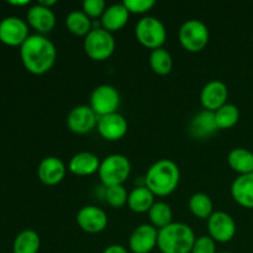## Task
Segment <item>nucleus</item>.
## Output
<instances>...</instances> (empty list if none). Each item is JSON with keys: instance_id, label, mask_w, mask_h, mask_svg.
<instances>
[{"instance_id": "obj_1", "label": "nucleus", "mask_w": 253, "mask_h": 253, "mask_svg": "<svg viewBox=\"0 0 253 253\" xmlns=\"http://www.w3.org/2000/svg\"><path fill=\"white\" fill-rule=\"evenodd\" d=\"M20 58L29 73L41 76L53 68L57 59L56 46L44 35H30L20 47Z\"/></svg>"}, {"instance_id": "obj_2", "label": "nucleus", "mask_w": 253, "mask_h": 253, "mask_svg": "<svg viewBox=\"0 0 253 253\" xmlns=\"http://www.w3.org/2000/svg\"><path fill=\"white\" fill-rule=\"evenodd\" d=\"M179 182V167L169 158L156 161L145 175V185L155 197H168L175 192Z\"/></svg>"}, {"instance_id": "obj_3", "label": "nucleus", "mask_w": 253, "mask_h": 253, "mask_svg": "<svg viewBox=\"0 0 253 253\" xmlns=\"http://www.w3.org/2000/svg\"><path fill=\"white\" fill-rule=\"evenodd\" d=\"M192 227L184 222H172L158 230L157 249L162 253H190L195 241Z\"/></svg>"}, {"instance_id": "obj_4", "label": "nucleus", "mask_w": 253, "mask_h": 253, "mask_svg": "<svg viewBox=\"0 0 253 253\" xmlns=\"http://www.w3.org/2000/svg\"><path fill=\"white\" fill-rule=\"evenodd\" d=\"M98 174L105 188L123 185L131 174L130 160L121 153L106 156L100 162Z\"/></svg>"}, {"instance_id": "obj_5", "label": "nucleus", "mask_w": 253, "mask_h": 253, "mask_svg": "<svg viewBox=\"0 0 253 253\" xmlns=\"http://www.w3.org/2000/svg\"><path fill=\"white\" fill-rule=\"evenodd\" d=\"M83 47L89 58L95 62H103L110 58L115 51V40L113 34L103 27H94L84 37Z\"/></svg>"}, {"instance_id": "obj_6", "label": "nucleus", "mask_w": 253, "mask_h": 253, "mask_svg": "<svg viewBox=\"0 0 253 253\" xmlns=\"http://www.w3.org/2000/svg\"><path fill=\"white\" fill-rule=\"evenodd\" d=\"M178 39H179L180 46L185 51L190 53H198V52H202L209 43V29L202 20H187L180 26Z\"/></svg>"}, {"instance_id": "obj_7", "label": "nucleus", "mask_w": 253, "mask_h": 253, "mask_svg": "<svg viewBox=\"0 0 253 253\" xmlns=\"http://www.w3.org/2000/svg\"><path fill=\"white\" fill-rule=\"evenodd\" d=\"M135 36L143 47L148 49L162 48L167 40V30L160 19L143 16L135 27Z\"/></svg>"}, {"instance_id": "obj_8", "label": "nucleus", "mask_w": 253, "mask_h": 253, "mask_svg": "<svg viewBox=\"0 0 253 253\" xmlns=\"http://www.w3.org/2000/svg\"><path fill=\"white\" fill-rule=\"evenodd\" d=\"M120 94L118 89L114 88L109 84L96 86L90 95V106L94 113L101 118V116L109 115V114L118 113L120 106Z\"/></svg>"}, {"instance_id": "obj_9", "label": "nucleus", "mask_w": 253, "mask_h": 253, "mask_svg": "<svg viewBox=\"0 0 253 253\" xmlns=\"http://www.w3.org/2000/svg\"><path fill=\"white\" fill-rule=\"evenodd\" d=\"M209 236L215 242L226 244L236 235V222L234 217L225 211H214V214L207 220Z\"/></svg>"}, {"instance_id": "obj_10", "label": "nucleus", "mask_w": 253, "mask_h": 253, "mask_svg": "<svg viewBox=\"0 0 253 253\" xmlns=\"http://www.w3.org/2000/svg\"><path fill=\"white\" fill-rule=\"evenodd\" d=\"M76 221L79 229L86 234H100L108 227L106 212L96 205H84L78 210Z\"/></svg>"}, {"instance_id": "obj_11", "label": "nucleus", "mask_w": 253, "mask_h": 253, "mask_svg": "<svg viewBox=\"0 0 253 253\" xmlns=\"http://www.w3.org/2000/svg\"><path fill=\"white\" fill-rule=\"evenodd\" d=\"M30 36L29 25L17 16H7L0 21V41L10 47H21Z\"/></svg>"}, {"instance_id": "obj_12", "label": "nucleus", "mask_w": 253, "mask_h": 253, "mask_svg": "<svg viewBox=\"0 0 253 253\" xmlns=\"http://www.w3.org/2000/svg\"><path fill=\"white\" fill-rule=\"evenodd\" d=\"M99 116L89 105H77L67 115V126L76 135H86L98 125Z\"/></svg>"}, {"instance_id": "obj_13", "label": "nucleus", "mask_w": 253, "mask_h": 253, "mask_svg": "<svg viewBox=\"0 0 253 253\" xmlns=\"http://www.w3.org/2000/svg\"><path fill=\"white\" fill-rule=\"evenodd\" d=\"M227 98H229L227 85L219 79L208 82L200 91V104L204 110L212 111V113L227 104Z\"/></svg>"}, {"instance_id": "obj_14", "label": "nucleus", "mask_w": 253, "mask_h": 253, "mask_svg": "<svg viewBox=\"0 0 253 253\" xmlns=\"http://www.w3.org/2000/svg\"><path fill=\"white\" fill-rule=\"evenodd\" d=\"M67 167L61 158L56 156L44 157L37 167V177L40 182L48 187H54L64 179Z\"/></svg>"}, {"instance_id": "obj_15", "label": "nucleus", "mask_w": 253, "mask_h": 253, "mask_svg": "<svg viewBox=\"0 0 253 253\" xmlns=\"http://www.w3.org/2000/svg\"><path fill=\"white\" fill-rule=\"evenodd\" d=\"M158 230L151 224L136 227L128 240V247L133 253H150L157 247Z\"/></svg>"}, {"instance_id": "obj_16", "label": "nucleus", "mask_w": 253, "mask_h": 253, "mask_svg": "<svg viewBox=\"0 0 253 253\" xmlns=\"http://www.w3.org/2000/svg\"><path fill=\"white\" fill-rule=\"evenodd\" d=\"M127 121L121 114L114 113L101 116L98 120V132L104 140L119 141L127 133Z\"/></svg>"}, {"instance_id": "obj_17", "label": "nucleus", "mask_w": 253, "mask_h": 253, "mask_svg": "<svg viewBox=\"0 0 253 253\" xmlns=\"http://www.w3.org/2000/svg\"><path fill=\"white\" fill-rule=\"evenodd\" d=\"M26 22L37 34L44 35L52 31L56 26V15L52 9L42 6L37 2L36 5H32L27 10Z\"/></svg>"}, {"instance_id": "obj_18", "label": "nucleus", "mask_w": 253, "mask_h": 253, "mask_svg": "<svg viewBox=\"0 0 253 253\" xmlns=\"http://www.w3.org/2000/svg\"><path fill=\"white\" fill-rule=\"evenodd\" d=\"M100 162L95 153L82 151L69 160L68 170L77 177H89L98 173Z\"/></svg>"}, {"instance_id": "obj_19", "label": "nucleus", "mask_w": 253, "mask_h": 253, "mask_svg": "<svg viewBox=\"0 0 253 253\" xmlns=\"http://www.w3.org/2000/svg\"><path fill=\"white\" fill-rule=\"evenodd\" d=\"M231 197L240 207L253 209V173L239 175L232 182Z\"/></svg>"}, {"instance_id": "obj_20", "label": "nucleus", "mask_w": 253, "mask_h": 253, "mask_svg": "<svg viewBox=\"0 0 253 253\" xmlns=\"http://www.w3.org/2000/svg\"><path fill=\"white\" fill-rule=\"evenodd\" d=\"M128 19H130V12L127 11L123 2L113 4L106 7L105 12L101 16V27L113 34L125 27Z\"/></svg>"}, {"instance_id": "obj_21", "label": "nucleus", "mask_w": 253, "mask_h": 253, "mask_svg": "<svg viewBox=\"0 0 253 253\" xmlns=\"http://www.w3.org/2000/svg\"><path fill=\"white\" fill-rule=\"evenodd\" d=\"M219 130L215 121V114L212 111L203 110L198 113L190 121L189 131L193 137L205 138L214 135Z\"/></svg>"}, {"instance_id": "obj_22", "label": "nucleus", "mask_w": 253, "mask_h": 253, "mask_svg": "<svg viewBox=\"0 0 253 253\" xmlns=\"http://www.w3.org/2000/svg\"><path fill=\"white\" fill-rule=\"evenodd\" d=\"M230 168L239 175L253 173V152L245 147H236L231 150L227 156Z\"/></svg>"}, {"instance_id": "obj_23", "label": "nucleus", "mask_w": 253, "mask_h": 253, "mask_svg": "<svg viewBox=\"0 0 253 253\" xmlns=\"http://www.w3.org/2000/svg\"><path fill=\"white\" fill-rule=\"evenodd\" d=\"M153 204H155V194L146 185L136 187L128 193L127 205L133 212L137 214L148 212Z\"/></svg>"}, {"instance_id": "obj_24", "label": "nucleus", "mask_w": 253, "mask_h": 253, "mask_svg": "<svg viewBox=\"0 0 253 253\" xmlns=\"http://www.w3.org/2000/svg\"><path fill=\"white\" fill-rule=\"evenodd\" d=\"M66 27L71 34L82 37H85L94 29L93 20L82 10H73L67 15Z\"/></svg>"}, {"instance_id": "obj_25", "label": "nucleus", "mask_w": 253, "mask_h": 253, "mask_svg": "<svg viewBox=\"0 0 253 253\" xmlns=\"http://www.w3.org/2000/svg\"><path fill=\"white\" fill-rule=\"evenodd\" d=\"M190 212L200 220H208L214 214V203L211 198L202 192L194 193L188 202Z\"/></svg>"}, {"instance_id": "obj_26", "label": "nucleus", "mask_w": 253, "mask_h": 253, "mask_svg": "<svg viewBox=\"0 0 253 253\" xmlns=\"http://www.w3.org/2000/svg\"><path fill=\"white\" fill-rule=\"evenodd\" d=\"M41 246L40 235L34 230H24L19 232L12 244L14 253H37Z\"/></svg>"}, {"instance_id": "obj_27", "label": "nucleus", "mask_w": 253, "mask_h": 253, "mask_svg": "<svg viewBox=\"0 0 253 253\" xmlns=\"http://www.w3.org/2000/svg\"><path fill=\"white\" fill-rule=\"evenodd\" d=\"M148 217L153 227L157 230L167 227L173 222V210L169 204L165 202H155L150 210H148Z\"/></svg>"}, {"instance_id": "obj_28", "label": "nucleus", "mask_w": 253, "mask_h": 253, "mask_svg": "<svg viewBox=\"0 0 253 253\" xmlns=\"http://www.w3.org/2000/svg\"><path fill=\"white\" fill-rule=\"evenodd\" d=\"M150 67L158 76H167L173 69V57L163 47L153 49L150 54Z\"/></svg>"}, {"instance_id": "obj_29", "label": "nucleus", "mask_w": 253, "mask_h": 253, "mask_svg": "<svg viewBox=\"0 0 253 253\" xmlns=\"http://www.w3.org/2000/svg\"><path fill=\"white\" fill-rule=\"evenodd\" d=\"M215 121L219 130L232 128L240 120V110L234 104H225L224 106L215 111Z\"/></svg>"}, {"instance_id": "obj_30", "label": "nucleus", "mask_w": 253, "mask_h": 253, "mask_svg": "<svg viewBox=\"0 0 253 253\" xmlns=\"http://www.w3.org/2000/svg\"><path fill=\"white\" fill-rule=\"evenodd\" d=\"M128 193L124 188V185H113V187L105 188V200L111 208H119L124 207L127 204Z\"/></svg>"}, {"instance_id": "obj_31", "label": "nucleus", "mask_w": 253, "mask_h": 253, "mask_svg": "<svg viewBox=\"0 0 253 253\" xmlns=\"http://www.w3.org/2000/svg\"><path fill=\"white\" fill-rule=\"evenodd\" d=\"M106 2L104 0H84L82 4V11L88 15L91 20L103 16L106 10Z\"/></svg>"}, {"instance_id": "obj_32", "label": "nucleus", "mask_w": 253, "mask_h": 253, "mask_svg": "<svg viewBox=\"0 0 253 253\" xmlns=\"http://www.w3.org/2000/svg\"><path fill=\"white\" fill-rule=\"evenodd\" d=\"M123 4L130 14L142 15L155 7V0H124Z\"/></svg>"}, {"instance_id": "obj_33", "label": "nucleus", "mask_w": 253, "mask_h": 253, "mask_svg": "<svg viewBox=\"0 0 253 253\" xmlns=\"http://www.w3.org/2000/svg\"><path fill=\"white\" fill-rule=\"evenodd\" d=\"M190 253H217L216 242L209 235L197 237Z\"/></svg>"}, {"instance_id": "obj_34", "label": "nucleus", "mask_w": 253, "mask_h": 253, "mask_svg": "<svg viewBox=\"0 0 253 253\" xmlns=\"http://www.w3.org/2000/svg\"><path fill=\"white\" fill-rule=\"evenodd\" d=\"M101 253H128L127 250L121 245H110V246L105 247Z\"/></svg>"}, {"instance_id": "obj_35", "label": "nucleus", "mask_w": 253, "mask_h": 253, "mask_svg": "<svg viewBox=\"0 0 253 253\" xmlns=\"http://www.w3.org/2000/svg\"><path fill=\"white\" fill-rule=\"evenodd\" d=\"M39 4H41L42 6L48 7V9H52V6L57 5V0H40Z\"/></svg>"}, {"instance_id": "obj_36", "label": "nucleus", "mask_w": 253, "mask_h": 253, "mask_svg": "<svg viewBox=\"0 0 253 253\" xmlns=\"http://www.w3.org/2000/svg\"><path fill=\"white\" fill-rule=\"evenodd\" d=\"M10 5H14V6H25V5H29L30 1L29 0H21V1H12V0H10L9 1Z\"/></svg>"}, {"instance_id": "obj_37", "label": "nucleus", "mask_w": 253, "mask_h": 253, "mask_svg": "<svg viewBox=\"0 0 253 253\" xmlns=\"http://www.w3.org/2000/svg\"><path fill=\"white\" fill-rule=\"evenodd\" d=\"M217 253H232V252H229V251H222V252H217Z\"/></svg>"}, {"instance_id": "obj_38", "label": "nucleus", "mask_w": 253, "mask_h": 253, "mask_svg": "<svg viewBox=\"0 0 253 253\" xmlns=\"http://www.w3.org/2000/svg\"><path fill=\"white\" fill-rule=\"evenodd\" d=\"M73 253H78V252H73Z\"/></svg>"}]
</instances>
